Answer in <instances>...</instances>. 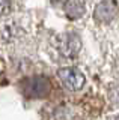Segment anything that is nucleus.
<instances>
[{"label":"nucleus","instance_id":"7ed1b4c3","mask_svg":"<svg viewBox=\"0 0 119 120\" xmlns=\"http://www.w3.org/2000/svg\"><path fill=\"white\" fill-rule=\"evenodd\" d=\"M118 9L119 8H118L116 0H103L101 3L96 5L94 17H95V20H98L101 22H109L116 17Z\"/></svg>","mask_w":119,"mask_h":120},{"label":"nucleus","instance_id":"f257e3e1","mask_svg":"<svg viewBox=\"0 0 119 120\" xmlns=\"http://www.w3.org/2000/svg\"><path fill=\"white\" fill-rule=\"evenodd\" d=\"M57 75L60 78L62 84L68 90H80L84 86V75L77 68H62L57 71Z\"/></svg>","mask_w":119,"mask_h":120},{"label":"nucleus","instance_id":"39448f33","mask_svg":"<svg viewBox=\"0 0 119 120\" xmlns=\"http://www.w3.org/2000/svg\"><path fill=\"white\" fill-rule=\"evenodd\" d=\"M11 3H12V0H0V15L6 14L11 9Z\"/></svg>","mask_w":119,"mask_h":120},{"label":"nucleus","instance_id":"20e7f679","mask_svg":"<svg viewBox=\"0 0 119 120\" xmlns=\"http://www.w3.org/2000/svg\"><path fill=\"white\" fill-rule=\"evenodd\" d=\"M66 14L71 18H79L84 14V0H68Z\"/></svg>","mask_w":119,"mask_h":120},{"label":"nucleus","instance_id":"f03ea898","mask_svg":"<svg viewBox=\"0 0 119 120\" xmlns=\"http://www.w3.org/2000/svg\"><path fill=\"white\" fill-rule=\"evenodd\" d=\"M57 48L60 51V54L65 56V57H75L81 48L79 35H75V33H65V35H62L59 38Z\"/></svg>","mask_w":119,"mask_h":120}]
</instances>
